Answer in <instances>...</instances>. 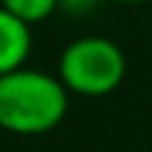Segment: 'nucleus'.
<instances>
[{"label": "nucleus", "mask_w": 152, "mask_h": 152, "mask_svg": "<svg viewBox=\"0 0 152 152\" xmlns=\"http://www.w3.org/2000/svg\"><path fill=\"white\" fill-rule=\"evenodd\" d=\"M69 110V91L59 75L19 67L0 75V128L16 136L53 131Z\"/></svg>", "instance_id": "f257e3e1"}, {"label": "nucleus", "mask_w": 152, "mask_h": 152, "mask_svg": "<svg viewBox=\"0 0 152 152\" xmlns=\"http://www.w3.org/2000/svg\"><path fill=\"white\" fill-rule=\"evenodd\" d=\"M126 77L123 48L104 35H86L72 43L59 56V80L69 94L99 99L120 88Z\"/></svg>", "instance_id": "f03ea898"}, {"label": "nucleus", "mask_w": 152, "mask_h": 152, "mask_svg": "<svg viewBox=\"0 0 152 152\" xmlns=\"http://www.w3.org/2000/svg\"><path fill=\"white\" fill-rule=\"evenodd\" d=\"M32 53V27L0 5V75L27 64Z\"/></svg>", "instance_id": "7ed1b4c3"}, {"label": "nucleus", "mask_w": 152, "mask_h": 152, "mask_svg": "<svg viewBox=\"0 0 152 152\" xmlns=\"http://www.w3.org/2000/svg\"><path fill=\"white\" fill-rule=\"evenodd\" d=\"M0 5L13 16H19L21 21H27L29 27L45 21L59 11V0H0Z\"/></svg>", "instance_id": "20e7f679"}, {"label": "nucleus", "mask_w": 152, "mask_h": 152, "mask_svg": "<svg viewBox=\"0 0 152 152\" xmlns=\"http://www.w3.org/2000/svg\"><path fill=\"white\" fill-rule=\"evenodd\" d=\"M99 5V0H59V11L69 16H86Z\"/></svg>", "instance_id": "39448f33"}, {"label": "nucleus", "mask_w": 152, "mask_h": 152, "mask_svg": "<svg viewBox=\"0 0 152 152\" xmlns=\"http://www.w3.org/2000/svg\"><path fill=\"white\" fill-rule=\"evenodd\" d=\"M110 3H123V5H131V3H147V0H110Z\"/></svg>", "instance_id": "423d86ee"}]
</instances>
